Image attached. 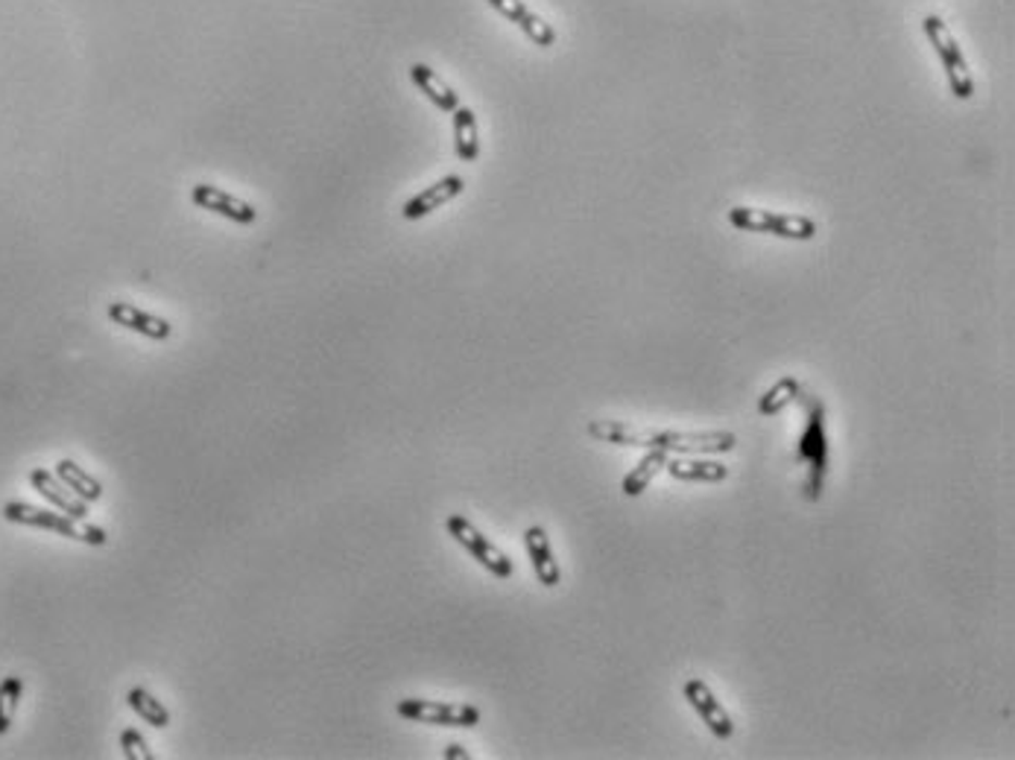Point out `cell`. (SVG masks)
Listing matches in <instances>:
<instances>
[{"label": "cell", "instance_id": "6da1fadb", "mask_svg": "<svg viewBox=\"0 0 1015 760\" xmlns=\"http://www.w3.org/2000/svg\"><path fill=\"white\" fill-rule=\"evenodd\" d=\"M585 433L597 441L609 445H623V448H653L665 453H729L738 445V436L726 431H705V433H685V431H661V427H635L627 422H597L585 424Z\"/></svg>", "mask_w": 1015, "mask_h": 760}, {"label": "cell", "instance_id": "7a4b0ae2", "mask_svg": "<svg viewBox=\"0 0 1015 760\" xmlns=\"http://www.w3.org/2000/svg\"><path fill=\"white\" fill-rule=\"evenodd\" d=\"M793 404L802 407L805 427L796 441V462L802 465V495L810 503L822 498L828 474V433H826V401L814 393L800 389Z\"/></svg>", "mask_w": 1015, "mask_h": 760}, {"label": "cell", "instance_id": "3957f363", "mask_svg": "<svg viewBox=\"0 0 1015 760\" xmlns=\"http://www.w3.org/2000/svg\"><path fill=\"white\" fill-rule=\"evenodd\" d=\"M3 518L12 521V524H24V526H36V529H50V533L65 535V538H74V541H83V545L91 547H103L109 541V535L100 529V526L88 524V521H76V518L65 515V512H53V509H38L29 507V503H18V500H12L3 507Z\"/></svg>", "mask_w": 1015, "mask_h": 760}, {"label": "cell", "instance_id": "277c9868", "mask_svg": "<svg viewBox=\"0 0 1015 760\" xmlns=\"http://www.w3.org/2000/svg\"><path fill=\"white\" fill-rule=\"evenodd\" d=\"M729 223L741 232H750V235H776L784 237V240H810L817 235V223L810 216L772 214V211H762V208H732Z\"/></svg>", "mask_w": 1015, "mask_h": 760}, {"label": "cell", "instance_id": "5b68a950", "mask_svg": "<svg viewBox=\"0 0 1015 760\" xmlns=\"http://www.w3.org/2000/svg\"><path fill=\"white\" fill-rule=\"evenodd\" d=\"M445 529L451 533V538L462 550H469V556L474 562H480L492 576H498V580H509L512 576V559H509L500 547H495L486 538V535L480 533L478 526L471 524L466 515H448L445 518Z\"/></svg>", "mask_w": 1015, "mask_h": 760}, {"label": "cell", "instance_id": "8992f818", "mask_svg": "<svg viewBox=\"0 0 1015 760\" xmlns=\"http://www.w3.org/2000/svg\"><path fill=\"white\" fill-rule=\"evenodd\" d=\"M398 717L410 723L445 725V728H471L480 723V708L462 702H428V699H401Z\"/></svg>", "mask_w": 1015, "mask_h": 760}, {"label": "cell", "instance_id": "52a82bcc", "mask_svg": "<svg viewBox=\"0 0 1015 760\" xmlns=\"http://www.w3.org/2000/svg\"><path fill=\"white\" fill-rule=\"evenodd\" d=\"M925 33L931 38V45L937 48L942 59V67H945V74H949L951 83V95L957 97V100H971L975 95V85H971V76H968V65L963 53H960L957 41L951 36V29L942 24V18L937 15H928L925 18Z\"/></svg>", "mask_w": 1015, "mask_h": 760}, {"label": "cell", "instance_id": "ba28073f", "mask_svg": "<svg viewBox=\"0 0 1015 760\" xmlns=\"http://www.w3.org/2000/svg\"><path fill=\"white\" fill-rule=\"evenodd\" d=\"M682 694H685V702L700 713V720L711 728L715 737H720V740H729V737H732V717L726 713L723 705L717 702V696L711 694V687L705 685L703 678H688L685 685H682Z\"/></svg>", "mask_w": 1015, "mask_h": 760}, {"label": "cell", "instance_id": "9c48e42d", "mask_svg": "<svg viewBox=\"0 0 1015 760\" xmlns=\"http://www.w3.org/2000/svg\"><path fill=\"white\" fill-rule=\"evenodd\" d=\"M190 199H194V205L202 208V211H211L216 216H226L237 226H252L255 220H258V211L255 205L244 202V199L232 197L226 190L214 188V185H194L190 188Z\"/></svg>", "mask_w": 1015, "mask_h": 760}, {"label": "cell", "instance_id": "30bf717a", "mask_svg": "<svg viewBox=\"0 0 1015 760\" xmlns=\"http://www.w3.org/2000/svg\"><path fill=\"white\" fill-rule=\"evenodd\" d=\"M29 483H33V488H36L38 495L48 500V503H53L59 512H65V515L76 518V521H85V518H88V503L76 498L74 491H71L57 474H50V471L45 469H33L29 471Z\"/></svg>", "mask_w": 1015, "mask_h": 760}, {"label": "cell", "instance_id": "8fae6325", "mask_svg": "<svg viewBox=\"0 0 1015 760\" xmlns=\"http://www.w3.org/2000/svg\"><path fill=\"white\" fill-rule=\"evenodd\" d=\"M462 190H466V182H462V176L440 178L436 185L424 188L422 194H416L413 199H407L405 208H401V216H405V220H422V216L433 214V211H440V208L448 205L451 199L460 197Z\"/></svg>", "mask_w": 1015, "mask_h": 760}, {"label": "cell", "instance_id": "7c38bea8", "mask_svg": "<svg viewBox=\"0 0 1015 760\" xmlns=\"http://www.w3.org/2000/svg\"><path fill=\"white\" fill-rule=\"evenodd\" d=\"M490 7L492 10H498L507 21H512L533 45H539V48H554V27H550L545 18H539L536 12L527 10L521 0H490Z\"/></svg>", "mask_w": 1015, "mask_h": 760}, {"label": "cell", "instance_id": "4fadbf2b", "mask_svg": "<svg viewBox=\"0 0 1015 760\" xmlns=\"http://www.w3.org/2000/svg\"><path fill=\"white\" fill-rule=\"evenodd\" d=\"M109 320L114 325H121V328H129L135 334H141V337L150 339H168L173 334V325L168 320H161L156 313H147V310L135 308L129 301H112L109 304Z\"/></svg>", "mask_w": 1015, "mask_h": 760}, {"label": "cell", "instance_id": "5bb4252c", "mask_svg": "<svg viewBox=\"0 0 1015 760\" xmlns=\"http://www.w3.org/2000/svg\"><path fill=\"white\" fill-rule=\"evenodd\" d=\"M524 545L530 562H533V573H536L539 585L556 588V585L562 583V571H559V562H556L554 547H550L545 526H530L524 533Z\"/></svg>", "mask_w": 1015, "mask_h": 760}, {"label": "cell", "instance_id": "9a60e30c", "mask_svg": "<svg viewBox=\"0 0 1015 760\" xmlns=\"http://www.w3.org/2000/svg\"><path fill=\"white\" fill-rule=\"evenodd\" d=\"M410 79H413L416 88H419V91H422V95L428 97L433 105H436V109H443V112H454V109L460 105V97L454 95L451 85H445V79H440L436 71H431V67L422 65V62H416V65L410 67Z\"/></svg>", "mask_w": 1015, "mask_h": 760}, {"label": "cell", "instance_id": "2e32d148", "mask_svg": "<svg viewBox=\"0 0 1015 760\" xmlns=\"http://www.w3.org/2000/svg\"><path fill=\"white\" fill-rule=\"evenodd\" d=\"M454 150L460 155V161L471 164L480 155V132H478V117L466 105L454 109Z\"/></svg>", "mask_w": 1015, "mask_h": 760}, {"label": "cell", "instance_id": "e0dca14e", "mask_svg": "<svg viewBox=\"0 0 1015 760\" xmlns=\"http://www.w3.org/2000/svg\"><path fill=\"white\" fill-rule=\"evenodd\" d=\"M665 469L673 479L682 483H723L729 477V469L723 462H708V460H668Z\"/></svg>", "mask_w": 1015, "mask_h": 760}, {"label": "cell", "instance_id": "ac0fdd59", "mask_svg": "<svg viewBox=\"0 0 1015 760\" xmlns=\"http://www.w3.org/2000/svg\"><path fill=\"white\" fill-rule=\"evenodd\" d=\"M57 477L62 479L71 491H74L76 498L85 500V503H97V500L103 498V486H100V479L91 477L85 469H79L74 460H59Z\"/></svg>", "mask_w": 1015, "mask_h": 760}, {"label": "cell", "instance_id": "d6986e66", "mask_svg": "<svg viewBox=\"0 0 1015 760\" xmlns=\"http://www.w3.org/2000/svg\"><path fill=\"white\" fill-rule=\"evenodd\" d=\"M668 460H670V453L653 451V448H649L647 457H644V460H641L639 465H635V469L623 477V483H621L623 495H627V498H639V495H644L649 483H653V477H656L658 471L665 469V462Z\"/></svg>", "mask_w": 1015, "mask_h": 760}, {"label": "cell", "instance_id": "ffe728a7", "mask_svg": "<svg viewBox=\"0 0 1015 760\" xmlns=\"http://www.w3.org/2000/svg\"><path fill=\"white\" fill-rule=\"evenodd\" d=\"M126 705L141 717L144 723L152 725V728H168L170 725V711L147 690V687H132L129 694H126Z\"/></svg>", "mask_w": 1015, "mask_h": 760}, {"label": "cell", "instance_id": "44dd1931", "mask_svg": "<svg viewBox=\"0 0 1015 760\" xmlns=\"http://www.w3.org/2000/svg\"><path fill=\"white\" fill-rule=\"evenodd\" d=\"M800 389H802V384L796 381V377H790V375L781 377V381H776V384H772L770 389L762 395V401H758V413L762 415L781 413L784 407L793 404V398L800 395Z\"/></svg>", "mask_w": 1015, "mask_h": 760}, {"label": "cell", "instance_id": "7402d4cb", "mask_svg": "<svg viewBox=\"0 0 1015 760\" xmlns=\"http://www.w3.org/2000/svg\"><path fill=\"white\" fill-rule=\"evenodd\" d=\"M21 694H24V682L18 676H7L0 682V734L10 732L15 711H18Z\"/></svg>", "mask_w": 1015, "mask_h": 760}, {"label": "cell", "instance_id": "603a6c76", "mask_svg": "<svg viewBox=\"0 0 1015 760\" xmlns=\"http://www.w3.org/2000/svg\"><path fill=\"white\" fill-rule=\"evenodd\" d=\"M121 749L129 760H152L150 746H147V740L141 737V732H135V728H123Z\"/></svg>", "mask_w": 1015, "mask_h": 760}, {"label": "cell", "instance_id": "cb8c5ba5", "mask_svg": "<svg viewBox=\"0 0 1015 760\" xmlns=\"http://www.w3.org/2000/svg\"><path fill=\"white\" fill-rule=\"evenodd\" d=\"M443 758H448V760H451V758H469V751H466V749H462V746H457V743H454V746H448V749H445Z\"/></svg>", "mask_w": 1015, "mask_h": 760}]
</instances>
